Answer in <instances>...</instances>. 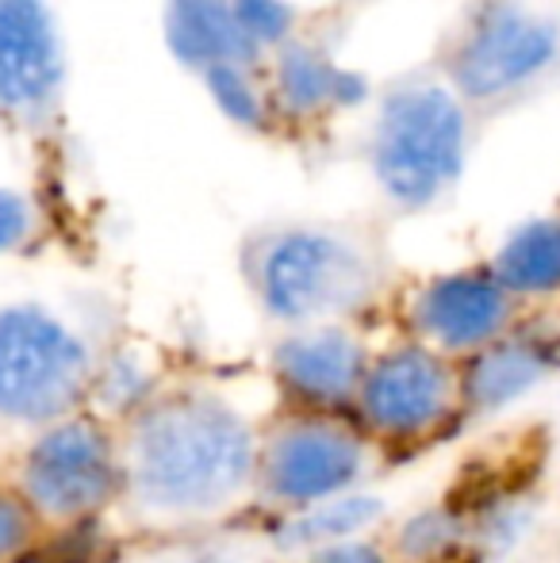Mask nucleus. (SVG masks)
Here are the masks:
<instances>
[{"label": "nucleus", "instance_id": "nucleus-22", "mask_svg": "<svg viewBox=\"0 0 560 563\" xmlns=\"http://www.w3.org/2000/svg\"><path fill=\"white\" fill-rule=\"evenodd\" d=\"M35 234V208L28 196L0 188V257L20 245H28V238Z\"/></svg>", "mask_w": 560, "mask_h": 563}, {"label": "nucleus", "instance_id": "nucleus-12", "mask_svg": "<svg viewBox=\"0 0 560 563\" xmlns=\"http://www.w3.org/2000/svg\"><path fill=\"white\" fill-rule=\"evenodd\" d=\"M66 81V54L46 0H0V108L43 112Z\"/></svg>", "mask_w": 560, "mask_h": 563}, {"label": "nucleus", "instance_id": "nucleus-24", "mask_svg": "<svg viewBox=\"0 0 560 563\" xmlns=\"http://www.w3.org/2000/svg\"><path fill=\"white\" fill-rule=\"evenodd\" d=\"M173 563H242L231 556H188V560H173Z\"/></svg>", "mask_w": 560, "mask_h": 563}, {"label": "nucleus", "instance_id": "nucleus-8", "mask_svg": "<svg viewBox=\"0 0 560 563\" xmlns=\"http://www.w3.org/2000/svg\"><path fill=\"white\" fill-rule=\"evenodd\" d=\"M560 74V12L538 0H476L446 51V85L464 108H499Z\"/></svg>", "mask_w": 560, "mask_h": 563}, {"label": "nucleus", "instance_id": "nucleus-11", "mask_svg": "<svg viewBox=\"0 0 560 563\" xmlns=\"http://www.w3.org/2000/svg\"><path fill=\"white\" fill-rule=\"evenodd\" d=\"M461 368V395L469 422L518 407L560 372V327L526 314L515 330L472 353Z\"/></svg>", "mask_w": 560, "mask_h": 563}, {"label": "nucleus", "instance_id": "nucleus-2", "mask_svg": "<svg viewBox=\"0 0 560 563\" xmlns=\"http://www.w3.org/2000/svg\"><path fill=\"white\" fill-rule=\"evenodd\" d=\"M239 273L265 322L281 330L358 322L384 296V257L358 230L273 223L242 242Z\"/></svg>", "mask_w": 560, "mask_h": 563}, {"label": "nucleus", "instance_id": "nucleus-21", "mask_svg": "<svg viewBox=\"0 0 560 563\" xmlns=\"http://www.w3.org/2000/svg\"><path fill=\"white\" fill-rule=\"evenodd\" d=\"M46 529L35 518L23 495L12 487L8 475H0V563H28L46 544Z\"/></svg>", "mask_w": 560, "mask_h": 563}, {"label": "nucleus", "instance_id": "nucleus-15", "mask_svg": "<svg viewBox=\"0 0 560 563\" xmlns=\"http://www.w3.org/2000/svg\"><path fill=\"white\" fill-rule=\"evenodd\" d=\"M518 307H541L560 299V216H534L507 230L484 261Z\"/></svg>", "mask_w": 560, "mask_h": 563}, {"label": "nucleus", "instance_id": "nucleus-6", "mask_svg": "<svg viewBox=\"0 0 560 563\" xmlns=\"http://www.w3.org/2000/svg\"><path fill=\"white\" fill-rule=\"evenodd\" d=\"M100 349L39 299L0 307V426L35 433L89 410Z\"/></svg>", "mask_w": 560, "mask_h": 563}, {"label": "nucleus", "instance_id": "nucleus-18", "mask_svg": "<svg viewBox=\"0 0 560 563\" xmlns=\"http://www.w3.org/2000/svg\"><path fill=\"white\" fill-rule=\"evenodd\" d=\"M384 544L399 563H457L469 556V514L461 506L433 503L407 514Z\"/></svg>", "mask_w": 560, "mask_h": 563}, {"label": "nucleus", "instance_id": "nucleus-3", "mask_svg": "<svg viewBox=\"0 0 560 563\" xmlns=\"http://www.w3.org/2000/svg\"><path fill=\"white\" fill-rule=\"evenodd\" d=\"M472 112L446 77H407L376 97L365 162L381 196L404 216L430 211L461 185Z\"/></svg>", "mask_w": 560, "mask_h": 563}, {"label": "nucleus", "instance_id": "nucleus-1", "mask_svg": "<svg viewBox=\"0 0 560 563\" xmlns=\"http://www.w3.org/2000/svg\"><path fill=\"white\" fill-rule=\"evenodd\" d=\"M128 498L157 526H193L254 506L257 418L208 384H165L120 426Z\"/></svg>", "mask_w": 560, "mask_h": 563}, {"label": "nucleus", "instance_id": "nucleus-19", "mask_svg": "<svg viewBox=\"0 0 560 563\" xmlns=\"http://www.w3.org/2000/svg\"><path fill=\"white\" fill-rule=\"evenodd\" d=\"M200 81L211 108L231 126H239V131L270 134L281 123L277 112H273L262 66H216L208 74H200Z\"/></svg>", "mask_w": 560, "mask_h": 563}, {"label": "nucleus", "instance_id": "nucleus-23", "mask_svg": "<svg viewBox=\"0 0 560 563\" xmlns=\"http://www.w3.org/2000/svg\"><path fill=\"white\" fill-rule=\"evenodd\" d=\"M304 563H399L392 556V549L384 544L381 533L373 537H353V541H338L327 549L307 552Z\"/></svg>", "mask_w": 560, "mask_h": 563}, {"label": "nucleus", "instance_id": "nucleus-17", "mask_svg": "<svg viewBox=\"0 0 560 563\" xmlns=\"http://www.w3.org/2000/svg\"><path fill=\"white\" fill-rule=\"evenodd\" d=\"M165 387V379L154 372V364L135 349H108L97 356V372H92V395L89 410L108 418L112 426H123L135 418L150 399Z\"/></svg>", "mask_w": 560, "mask_h": 563}, {"label": "nucleus", "instance_id": "nucleus-16", "mask_svg": "<svg viewBox=\"0 0 560 563\" xmlns=\"http://www.w3.org/2000/svg\"><path fill=\"white\" fill-rule=\"evenodd\" d=\"M384 518H388L384 498L369 495V490H353V495L330 498V503H319L311 510L277 518L273 541H277L281 552H292V556L304 560L307 552L327 549V544L353 541V537H373L384 526Z\"/></svg>", "mask_w": 560, "mask_h": 563}, {"label": "nucleus", "instance_id": "nucleus-7", "mask_svg": "<svg viewBox=\"0 0 560 563\" xmlns=\"http://www.w3.org/2000/svg\"><path fill=\"white\" fill-rule=\"evenodd\" d=\"M376 467L381 456L350 415L273 407L257 418L254 506L277 518L365 490Z\"/></svg>", "mask_w": 560, "mask_h": 563}, {"label": "nucleus", "instance_id": "nucleus-9", "mask_svg": "<svg viewBox=\"0 0 560 563\" xmlns=\"http://www.w3.org/2000/svg\"><path fill=\"white\" fill-rule=\"evenodd\" d=\"M399 314L404 338L449 356L453 364L469 361L526 319L487 265H461L426 276L404 296Z\"/></svg>", "mask_w": 560, "mask_h": 563}, {"label": "nucleus", "instance_id": "nucleus-5", "mask_svg": "<svg viewBox=\"0 0 560 563\" xmlns=\"http://www.w3.org/2000/svg\"><path fill=\"white\" fill-rule=\"evenodd\" d=\"M350 418L361 426L381 464H399L449 445L469 426L461 368L411 338L373 349Z\"/></svg>", "mask_w": 560, "mask_h": 563}, {"label": "nucleus", "instance_id": "nucleus-14", "mask_svg": "<svg viewBox=\"0 0 560 563\" xmlns=\"http://www.w3.org/2000/svg\"><path fill=\"white\" fill-rule=\"evenodd\" d=\"M162 35L173 58L193 74L216 66H265L234 23L231 0H165Z\"/></svg>", "mask_w": 560, "mask_h": 563}, {"label": "nucleus", "instance_id": "nucleus-10", "mask_svg": "<svg viewBox=\"0 0 560 563\" xmlns=\"http://www.w3.org/2000/svg\"><path fill=\"white\" fill-rule=\"evenodd\" d=\"M373 341L358 322L281 330L270 345L273 407L311 410V415H350L361 379L373 361Z\"/></svg>", "mask_w": 560, "mask_h": 563}, {"label": "nucleus", "instance_id": "nucleus-20", "mask_svg": "<svg viewBox=\"0 0 560 563\" xmlns=\"http://www.w3.org/2000/svg\"><path fill=\"white\" fill-rule=\"evenodd\" d=\"M231 12L246 43L262 58L299 38V8L292 0H231Z\"/></svg>", "mask_w": 560, "mask_h": 563}, {"label": "nucleus", "instance_id": "nucleus-4", "mask_svg": "<svg viewBox=\"0 0 560 563\" xmlns=\"http://www.w3.org/2000/svg\"><path fill=\"white\" fill-rule=\"evenodd\" d=\"M8 479L46 533H81L100 526L128 498L120 426L97 410H77L43 426L15 449Z\"/></svg>", "mask_w": 560, "mask_h": 563}, {"label": "nucleus", "instance_id": "nucleus-13", "mask_svg": "<svg viewBox=\"0 0 560 563\" xmlns=\"http://www.w3.org/2000/svg\"><path fill=\"white\" fill-rule=\"evenodd\" d=\"M270 100L277 119L292 123H315L342 112H358L376 97L373 81L361 69H350L322 51L311 38H292L273 51L262 66Z\"/></svg>", "mask_w": 560, "mask_h": 563}]
</instances>
